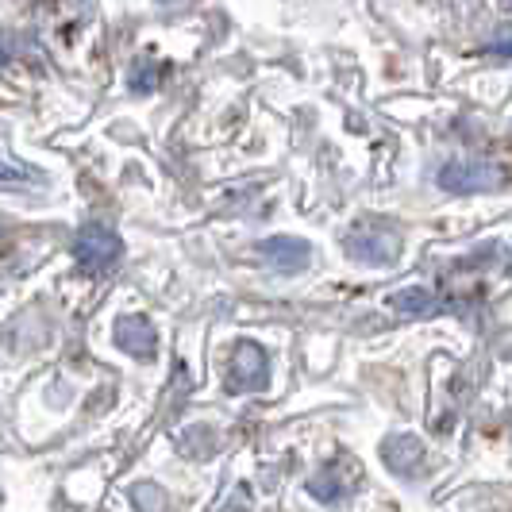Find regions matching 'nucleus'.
Instances as JSON below:
<instances>
[{"instance_id": "f257e3e1", "label": "nucleus", "mask_w": 512, "mask_h": 512, "mask_svg": "<svg viewBox=\"0 0 512 512\" xmlns=\"http://www.w3.org/2000/svg\"><path fill=\"white\" fill-rule=\"evenodd\" d=\"M347 255L366 262V266H385V262H393L397 251H401V235L397 228H389V224H359V228L347 231Z\"/></svg>"}, {"instance_id": "f03ea898", "label": "nucleus", "mask_w": 512, "mask_h": 512, "mask_svg": "<svg viewBox=\"0 0 512 512\" xmlns=\"http://www.w3.org/2000/svg\"><path fill=\"white\" fill-rule=\"evenodd\" d=\"M439 189L447 193H489L497 185H505L501 166H482V162H451L439 170Z\"/></svg>"}, {"instance_id": "7ed1b4c3", "label": "nucleus", "mask_w": 512, "mask_h": 512, "mask_svg": "<svg viewBox=\"0 0 512 512\" xmlns=\"http://www.w3.org/2000/svg\"><path fill=\"white\" fill-rule=\"evenodd\" d=\"M270 378V362H266V351L255 347V343H239L235 355L228 362V389L231 393H255L262 389Z\"/></svg>"}, {"instance_id": "20e7f679", "label": "nucleus", "mask_w": 512, "mask_h": 512, "mask_svg": "<svg viewBox=\"0 0 512 512\" xmlns=\"http://www.w3.org/2000/svg\"><path fill=\"white\" fill-rule=\"evenodd\" d=\"M120 239H116V231L108 228H85L81 235H77V247L74 255L77 262L85 266V270H108L116 258H120Z\"/></svg>"}, {"instance_id": "39448f33", "label": "nucleus", "mask_w": 512, "mask_h": 512, "mask_svg": "<svg viewBox=\"0 0 512 512\" xmlns=\"http://www.w3.org/2000/svg\"><path fill=\"white\" fill-rule=\"evenodd\" d=\"M351 489H355V466L343 459L332 462V466H324V470H316L312 482H308V493H312L316 501H324V505L343 501Z\"/></svg>"}, {"instance_id": "423d86ee", "label": "nucleus", "mask_w": 512, "mask_h": 512, "mask_svg": "<svg viewBox=\"0 0 512 512\" xmlns=\"http://www.w3.org/2000/svg\"><path fill=\"white\" fill-rule=\"evenodd\" d=\"M258 255L266 258L274 270H282V274H297V270H305V266H308V255H312V247H308L305 239L278 235V239H266V243L258 247Z\"/></svg>"}, {"instance_id": "0eeeda50", "label": "nucleus", "mask_w": 512, "mask_h": 512, "mask_svg": "<svg viewBox=\"0 0 512 512\" xmlns=\"http://www.w3.org/2000/svg\"><path fill=\"white\" fill-rule=\"evenodd\" d=\"M382 459H385V466H389L393 474L409 478V474H416V470L424 466L428 451H424V443H420L416 436H389L382 443Z\"/></svg>"}, {"instance_id": "6e6552de", "label": "nucleus", "mask_w": 512, "mask_h": 512, "mask_svg": "<svg viewBox=\"0 0 512 512\" xmlns=\"http://www.w3.org/2000/svg\"><path fill=\"white\" fill-rule=\"evenodd\" d=\"M116 343H120L128 355H135V359H151L154 328L143 316H128V320H120V328H116Z\"/></svg>"}, {"instance_id": "1a4fd4ad", "label": "nucleus", "mask_w": 512, "mask_h": 512, "mask_svg": "<svg viewBox=\"0 0 512 512\" xmlns=\"http://www.w3.org/2000/svg\"><path fill=\"white\" fill-rule=\"evenodd\" d=\"M389 305L397 308V312H405V316H432V312L439 308V297L436 293H428V289H420V285H412V289L393 293Z\"/></svg>"}, {"instance_id": "9d476101", "label": "nucleus", "mask_w": 512, "mask_h": 512, "mask_svg": "<svg viewBox=\"0 0 512 512\" xmlns=\"http://www.w3.org/2000/svg\"><path fill=\"white\" fill-rule=\"evenodd\" d=\"M131 505L135 512H170V501H166V493L151 482H143V486L131 489Z\"/></svg>"}, {"instance_id": "9b49d317", "label": "nucleus", "mask_w": 512, "mask_h": 512, "mask_svg": "<svg viewBox=\"0 0 512 512\" xmlns=\"http://www.w3.org/2000/svg\"><path fill=\"white\" fill-rule=\"evenodd\" d=\"M4 58H8V54H4V47H0V62H4Z\"/></svg>"}]
</instances>
